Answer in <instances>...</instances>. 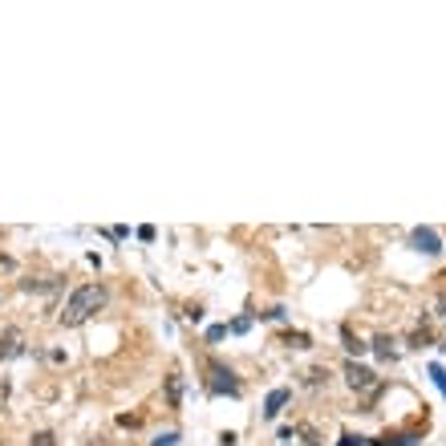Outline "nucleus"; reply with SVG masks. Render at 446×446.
I'll return each mask as SVG.
<instances>
[{"mask_svg": "<svg viewBox=\"0 0 446 446\" xmlns=\"http://www.w3.org/2000/svg\"><path fill=\"white\" fill-rule=\"evenodd\" d=\"M106 297H110L106 284H82V288H73L69 300H66V313H61V325H69V329H73V325H85V321L106 304Z\"/></svg>", "mask_w": 446, "mask_h": 446, "instance_id": "f257e3e1", "label": "nucleus"}, {"mask_svg": "<svg viewBox=\"0 0 446 446\" xmlns=\"http://www.w3.org/2000/svg\"><path fill=\"white\" fill-rule=\"evenodd\" d=\"M207 373H211V381H207V390L211 394H228V397H240L244 394V385H240V378H235V369L232 365H223V361H207Z\"/></svg>", "mask_w": 446, "mask_h": 446, "instance_id": "f03ea898", "label": "nucleus"}, {"mask_svg": "<svg viewBox=\"0 0 446 446\" xmlns=\"http://www.w3.org/2000/svg\"><path fill=\"white\" fill-rule=\"evenodd\" d=\"M345 381H349L353 394H369V390L378 385V373L365 369V365H357V361H345Z\"/></svg>", "mask_w": 446, "mask_h": 446, "instance_id": "7ed1b4c3", "label": "nucleus"}, {"mask_svg": "<svg viewBox=\"0 0 446 446\" xmlns=\"http://www.w3.org/2000/svg\"><path fill=\"white\" fill-rule=\"evenodd\" d=\"M410 248L422 252V256H438V252H442V240H438L434 228H414L410 232Z\"/></svg>", "mask_w": 446, "mask_h": 446, "instance_id": "20e7f679", "label": "nucleus"}, {"mask_svg": "<svg viewBox=\"0 0 446 446\" xmlns=\"http://www.w3.org/2000/svg\"><path fill=\"white\" fill-rule=\"evenodd\" d=\"M20 353H25V333L13 325V329L0 333V361H17Z\"/></svg>", "mask_w": 446, "mask_h": 446, "instance_id": "39448f33", "label": "nucleus"}, {"mask_svg": "<svg viewBox=\"0 0 446 446\" xmlns=\"http://www.w3.org/2000/svg\"><path fill=\"white\" fill-rule=\"evenodd\" d=\"M288 397H292V390H272V394H268V402H264V418L268 422L280 418V410L288 406Z\"/></svg>", "mask_w": 446, "mask_h": 446, "instance_id": "423d86ee", "label": "nucleus"}, {"mask_svg": "<svg viewBox=\"0 0 446 446\" xmlns=\"http://www.w3.org/2000/svg\"><path fill=\"white\" fill-rule=\"evenodd\" d=\"M418 442H422L418 434H381L373 446H418Z\"/></svg>", "mask_w": 446, "mask_h": 446, "instance_id": "0eeeda50", "label": "nucleus"}, {"mask_svg": "<svg viewBox=\"0 0 446 446\" xmlns=\"http://www.w3.org/2000/svg\"><path fill=\"white\" fill-rule=\"evenodd\" d=\"M166 402H171V410H179V402H182V381H179V373H171V378H166Z\"/></svg>", "mask_w": 446, "mask_h": 446, "instance_id": "6e6552de", "label": "nucleus"}, {"mask_svg": "<svg viewBox=\"0 0 446 446\" xmlns=\"http://www.w3.org/2000/svg\"><path fill=\"white\" fill-rule=\"evenodd\" d=\"M373 353L390 361V357H394V341H390V337H373Z\"/></svg>", "mask_w": 446, "mask_h": 446, "instance_id": "1a4fd4ad", "label": "nucleus"}, {"mask_svg": "<svg viewBox=\"0 0 446 446\" xmlns=\"http://www.w3.org/2000/svg\"><path fill=\"white\" fill-rule=\"evenodd\" d=\"M29 446H57V434L53 430H37L33 438H29Z\"/></svg>", "mask_w": 446, "mask_h": 446, "instance_id": "9d476101", "label": "nucleus"}, {"mask_svg": "<svg viewBox=\"0 0 446 446\" xmlns=\"http://www.w3.org/2000/svg\"><path fill=\"white\" fill-rule=\"evenodd\" d=\"M284 341H288L292 349H309V345H313V341H309V333H288Z\"/></svg>", "mask_w": 446, "mask_h": 446, "instance_id": "9b49d317", "label": "nucleus"}, {"mask_svg": "<svg viewBox=\"0 0 446 446\" xmlns=\"http://www.w3.org/2000/svg\"><path fill=\"white\" fill-rule=\"evenodd\" d=\"M430 378H434V385H438L442 397H446V369H442V365H430Z\"/></svg>", "mask_w": 446, "mask_h": 446, "instance_id": "f8f14e48", "label": "nucleus"}, {"mask_svg": "<svg viewBox=\"0 0 446 446\" xmlns=\"http://www.w3.org/2000/svg\"><path fill=\"white\" fill-rule=\"evenodd\" d=\"M154 446H179V430H166V434H159V438H154Z\"/></svg>", "mask_w": 446, "mask_h": 446, "instance_id": "ddd939ff", "label": "nucleus"}, {"mask_svg": "<svg viewBox=\"0 0 446 446\" xmlns=\"http://www.w3.org/2000/svg\"><path fill=\"white\" fill-rule=\"evenodd\" d=\"M248 329H252V316H240V321L228 325V333H248Z\"/></svg>", "mask_w": 446, "mask_h": 446, "instance_id": "4468645a", "label": "nucleus"}, {"mask_svg": "<svg viewBox=\"0 0 446 446\" xmlns=\"http://www.w3.org/2000/svg\"><path fill=\"white\" fill-rule=\"evenodd\" d=\"M223 337H228V325H211L207 329V341H223Z\"/></svg>", "mask_w": 446, "mask_h": 446, "instance_id": "2eb2a0df", "label": "nucleus"}, {"mask_svg": "<svg viewBox=\"0 0 446 446\" xmlns=\"http://www.w3.org/2000/svg\"><path fill=\"white\" fill-rule=\"evenodd\" d=\"M345 349H349V353H365V349H369V345H361V341H353V337H349V333H345Z\"/></svg>", "mask_w": 446, "mask_h": 446, "instance_id": "dca6fc26", "label": "nucleus"}, {"mask_svg": "<svg viewBox=\"0 0 446 446\" xmlns=\"http://www.w3.org/2000/svg\"><path fill=\"white\" fill-rule=\"evenodd\" d=\"M329 378V373H325V369H313V373H309V385H321V381Z\"/></svg>", "mask_w": 446, "mask_h": 446, "instance_id": "f3484780", "label": "nucleus"}, {"mask_svg": "<svg viewBox=\"0 0 446 446\" xmlns=\"http://www.w3.org/2000/svg\"><path fill=\"white\" fill-rule=\"evenodd\" d=\"M187 321H195V325H199V321H203V309H199V304H191V309H187Z\"/></svg>", "mask_w": 446, "mask_h": 446, "instance_id": "a211bd4d", "label": "nucleus"}, {"mask_svg": "<svg viewBox=\"0 0 446 446\" xmlns=\"http://www.w3.org/2000/svg\"><path fill=\"white\" fill-rule=\"evenodd\" d=\"M341 446H361V438H353V434H345V438H341Z\"/></svg>", "mask_w": 446, "mask_h": 446, "instance_id": "6ab92c4d", "label": "nucleus"}]
</instances>
